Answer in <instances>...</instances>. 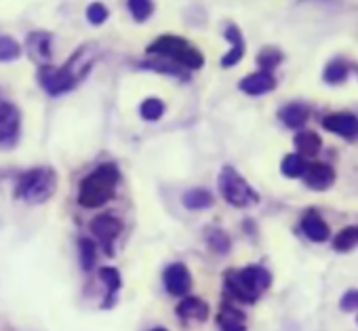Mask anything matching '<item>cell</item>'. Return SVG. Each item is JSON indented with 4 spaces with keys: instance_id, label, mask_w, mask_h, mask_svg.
<instances>
[{
    "instance_id": "9a60e30c",
    "label": "cell",
    "mask_w": 358,
    "mask_h": 331,
    "mask_svg": "<svg viewBox=\"0 0 358 331\" xmlns=\"http://www.w3.org/2000/svg\"><path fill=\"white\" fill-rule=\"evenodd\" d=\"M312 116V108L306 101H289L278 110V120L293 131H299L308 125Z\"/></svg>"
},
{
    "instance_id": "1f68e13d",
    "label": "cell",
    "mask_w": 358,
    "mask_h": 331,
    "mask_svg": "<svg viewBox=\"0 0 358 331\" xmlns=\"http://www.w3.org/2000/svg\"><path fill=\"white\" fill-rule=\"evenodd\" d=\"M108 17H110V11H108V7L103 3H91L87 7V20H89V24L101 26V24L108 22Z\"/></svg>"
},
{
    "instance_id": "ac0fdd59",
    "label": "cell",
    "mask_w": 358,
    "mask_h": 331,
    "mask_svg": "<svg viewBox=\"0 0 358 331\" xmlns=\"http://www.w3.org/2000/svg\"><path fill=\"white\" fill-rule=\"evenodd\" d=\"M358 68L352 64V62H348L345 57H341V55H337V57H333L327 66H324V70H322V80L327 83V85H341V83H345L350 76H352V72H356Z\"/></svg>"
},
{
    "instance_id": "7a4b0ae2",
    "label": "cell",
    "mask_w": 358,
    "mask_h": 331,
    "mask_svg": "<svg viewBox=\"0 0 358 331\" xmlns=\"http://www.w3.org/2000/svg\"><path fill=\"white\" fill-rule=\"evenodd\" d=\"M224 287L234 302L255 304L272 287V274L262 264H249L243 268L228 270L224 274Z\"/></svg>"
},
{
    "instance_id": "277c9868",
    "label": "cell",
    "mask_w": 358,
    "mask_h": 331,
    "mask_svg": "<svg viewBox=\"0 0 358 331\" xmlns=\"http://www.w3.org/2000/svg\"><path fill=\"white\" fill-rule=\"evenodd\" d=\"M57 171L43 164V167H32L24 171L15 182V199L28 205H43L57 192Z\"/></svg>"
},
{
    "instance_id": "30bf717a",
    "label": "cell",
    "mask_w": 358,
    "mask_h": 331,
    "mask_svg": "<svg viewBox=\"0 0 358 331\" xmlns=\"http://www.w3.org/2000/svg\"><path fill=\"white\" fill-rule=\"evenodd\" d=\"M322 129L329 133H335L337 137L345 139V141H358V116L352 112H331L327 116H322L320 120Z\"/></svg>"
},
{
    "instance_id": "836d02e7",
    "label": "cell",
    "mask_w": 358,
    "mask_h": 331,
    "mask_svg": "<svg viewBox=\"0 0 358 331\" xmlns=\"http://www.w3.org/2000/svg\"><path fill=\"white\" fill-rule=\"evenodd\" d=\"M150 331H166L164 327H154V329H150Z\"/></svg>"
},
{
    "instance_id": "9c48e42d",
    "label": "cell",
    "mask_w": 358,
    "mask_h": 331,
    "mask_svg": "<svg viewBox=\"0 0 358 331\" xmlns=\"http://www.w3.org/2000/svg\"><path fill=\"white\" fill-rule=\"evenodd\" d=\"M162 285L166 293L175 297H184L192 289V272L184 262H171L162 272Z\"/></svg>"
},
{
    "instance_id": "52a82bcc",
    "label": "cell",
    "mask_w": 358,
    "mask_h": 331,
    "mask_svg": "<svg viewBox=\"0 0 358 331\" xmlns=\"http://www.w3.org/2000/svg\"><path fill=\"white\" fill-rule=\"evenodd\" d=\"M89 230L93 234V241L99 243V247L106 251V255H114V245L122 232V222L116 213H99L91 220Z\"/></svg>"
},
{
    "instance_id": "d6986e66",
    "label": "cell",
    "mask_w": 358,
    "mask_h": 331,
    "mask_svg": "<svg viewBox=\"0 0 358 331\" xmlns=\"http://www.w3.org/2000/svg\"><path fill=\"white\" fill-rule=\"evenodd\" d=\"M220 331H247V314L234 304H224L217 312Z\"/></svg>"
},
{
    "instance_id": "e0dca14e",
    "label": "cell",
    "mask_w": 358,
    "mask_h": 331,
    "mask_svg": "<svg viewBox=\"0 0 358 331\" xmlns=\"http://www.w3.org/2000/svg\"><path fill=\"white\" fill-rule=\"evenodd\" d=\"M137 68L141 70H152V72H158V74H164V76H171V78H177L182 83H188L190 80V72L182 66H177L169 59H162V57H154L150 55V59L145 62H139Z\"/></svg>"
},
{
    "instance_id": "ba28073f",
    "label": "cell",
    "mask_w": 358,
    "mask_h": 331,
    "mask_svg": "<svg viewBox=\"0 0 358 331\" xmlns=\"http://www.w3.org/2000/svg\"><path fill=\"white\" fill-rule=\"evenodd\" d=\"M22 135V112L15 104L0 97V148H13Z\"/></svg>"
},
{
    "instance_id": "44dd1931",
    "label": "cell",
    "mask_w": 358,
    "mask_h": 331,
    "mask_svg": "<svg viewBox=\"0 0 358 331\" xmlns=\"http://www.w3.org/2000/svg\"><path fill=\"white\" fill-rule=\"evenodd\" d=\"M293 146L303 158H314L322 150V137L312 129H299L293 137Z\"/></svg>"
},
{
    "instance_id": "4dcf8cb0",
    "label": "cell",
    "mask_w": 358,
    "mask_h": 331,
    "mask_svg": "<svg viewBox=\"0 0 358 331\" xmlns=\"http://www.w3.org/2000/svg\"><path fill=\"white\" fill-rule=\"evenodd\" d=\"M127 11L135 22H148L154 13V0H127Z\"/></svg>"
},
{
    "instance_id": "ffe728a7",
    "label": "cell",
    "mask_w": 358,
    "mask_h": 331,
    "mask_svg": "<svg viewBox=\"0 0 358 331\" xmlns=\"http://www.w3.org/2000/svg\"><path fill=\"white\" fill-rule=\"evenodd\" d=\"M26 47L30 49V55L34 59H41L47 64L53 55V34L45 32V30H34V32H30Z\"/></svg>"
},
{
    "instance_id": "3957f363",
    "label": "cell",
    "mask_w": 358,
    "mask_h": 331,
    "mask_svg": "<svg viewBox=\"0 0 358 331\" xmlns=\"http://www.w3.org/2000/svg\"><path fill=\"white\" fill-rule=\"evenodd\" d=\"M120 182V169L114 162H101L83 178L78 186V205L85 209H99L116 197Z\"/></svg>"
},
{
    "instance_id": "d6a6232c",
    "label": "cell",
    "mask_w": 358,
    "mask_h": 331,
    "mask_svg": "<svg viewBox=\"0 0 358 331\" xmlns=\"http://www.w3.org/2000/svg\"><path fill=\"white\" fill-rule=\"evenodd\" d=\"M339 308H341L343 312H354V310H358V289H348V291L341 295V300H339Z\"/></svg>"
},
{
    "instance_id": "6da1fadb",
    "label": "cell",
    "mask_w": 358,
    "mask_h": 331,
    "mask_svg": "<svg viewBox=\"0 0 358 331\" xmlns=\"http://www.w3.org/2000/svg\"><path fill=\"white\" fill-rule=\"evenodd\" d=\"M97 55H99V47L95 43H87V45H80L74 51V55L68 57L64 62V66H59V68H53L51 64H41V68H38L41 87L51 97H57V95H64V93L76 89L89 76Z\"/></svg>"
},
{
    "instance_id": "8fae6325",
    "label": "cell",
    "mask_w": 358,
    "mask_h": 331,
    "mask_svg": "<svg viewBox=\"0 0 358 331\" xmlns=\"http://www.w3.org/2000/svg\"><path fill=\"white\" fill-rule=\"evenodd\" d=\"M303 184L314 192H324L335 184V169L329 162H308V169L301 176Z\"/></svg>"
},
{
    "instance_id": "cb8c5ba5",
    "label": "cell",
    "mask_w": 358,
    "mask_h": 331,
    "mask_svg": "<svg viewBox=\"0 0 358 331\" xmlns=\"http://www.w3.org/2000/svg\"><path fill=\"white\" fill-rule=\"evenodd\" d=\"M205 241H207L209 249H211L213 253H217V255H226V253H230V249H232V239H230V234H228L226 230L217 228V226H211V228L205 230Z\"/></svg>"
},
{
    "instance_id": "7c38bea8",
    "label": "cell",
    "mask_w": 358,
    "mask_h": 331,
    "mask_svg": "<svg viewBox=\"0 0 358 331\" xmlns=\"http://www.w3.org/2000/svg\"><path fill=\"white\" fill-rule=\"evenodd\" d=\"M224 38L230 43V51L220 59V66L222 68H234L243 62L245 57V51H247V43H245V36L241 32V28L236 24H226L224 28Z\"/></svg>"
},
{
    "instance_id": "5b68a950",
    "label": "cell",
    "mask_w": 358,
    "mask_h": 331,
    "mask_svg": "<svg viewBox=\"0 0 358 331\" xmlns=\"http://www.w3.org/2000/svg\"><path fill=\"white\" fill-rule=\"evenodd\" d=\"M148 55L169 59L177 66L186 68L188 72L201 70L205 66V55L201 53V49L192 45L190 41L175 36V34H162L156 41H152L148 45Z\"/></svg>"
},
{
    "instance_id": "d4e9b609",
    "label": "cell",
    "mask_w": 358,
    "mask_h": 331,
    "mask_svg": "<svg viewBox=\"0 0 358 331\" xmlns=\"http://www.w3.org/2000/svg\"><path fill=\"white\" fill-rule=\"evenodd\" d=\"M306 169H308V158H303V156L297 154V152L287 154V156L282 158V162H280V174H282L285 178H289V180L301 178V176L306 174Z\"/></svg>"
},
{
    "instance_id": "2e32d148",
    "label": "cell",
    "mask_w": 358,
    "mask_h": 331,
    "mask_svg": "<svg viewBox=\"0 0 358 331\" xmlns=\"http://www.w3.org/2000/svg\"><path fill=\"white\" fill-rule=\"evenodd\" d=\"M175 314L182 321H199V323H203V321L209 318V304L203 297L188 293V295L182 297V302L177 304Z\"/></svg>"
},
{
    "instance_id": "f546056e",
    "label": "cell",
    "mask_w": 358,
    "mask_h": 331,
    "mask_svg": "<svg viewBox=\"0 0 358 331\" xmlns=\"http://www.w3.org/2000/svg\"><path fill=\"white\" fill-rule=\"evenodd\" d=\"M22 53H24V49L15 38H11L7 34H0V64L15 62L22 57Z\"/></svg>"
},
{
    "instance_id": "f1b7e54d",
    "label": "cell",
    "mask_w": 358,
    "mask_h": 331,
    "mask_svg": "<svg viewBox=\"0 0 358 331\" xmlns=\"http://www.w3.org/2000/svg\"><path fill=\"white\" fill-rule=\"evenodd\" d=\"M282 59H285V55L276 47H264L257 53V66H259V70H266V72H274L282 64Z\"/></svg>"
},
{
    "instance_id": "5bb4252c",
    "label": "cell",
    "mask_w": 358,
    "mask_h": 331,
    "mask_svg": "<svg viewBox=\"0 0 358 331\" xmlns=\"http://www.w3.org/2000/svg\"><path fill=\"white\" fill-rule=\"evenodd\" d=\"M299 228H301L303 237L312 243H327L331 239V228L316 209L303 211V216L299 220Z\"/></svg>"
},
{
    "instance_id": "484cf974",
    "label": "cell",
    "mask_w": 358,
    "mask_h": 331,
    "mask_svg": "<svg viewBox=\"0 0 358 331\" xmlns=\"http://www.w3.org/2000/svg\"><path fill=\"white\" fill-rule=\"evenodd\" d=\"M78 258L85 272H91L97 264V243L89 237L78 239Z\"/></svg>"
},
{
    "instance_id": "603a6c76",
    "label": "cell",
    "mask_w": 358,
    "mask_h": 331,
    "mask_svg": "<svg viewBox=\"0 0 358 331\" xmlns=\"http://www.w3.org/2000/svg\"><path fill=\"white\" fill-rule=\"evenodd\" d=\"M182 205L190 211H203V209H209L215 205V197L207 188H192V190L184 192Z\"/></svg>"
},
{
    "instance_id": "4fadbf2b",
    "label": "cell",
    "mask_w": 358,
    "mask_h": 331,
    "mask_svg": "<svg viewBox=\"0 0 358 331\" xmlns=\"http://www.w3.org/2000/svg\"><path fill=\"white\" fill-rule=\"evenodd\" d=\"M276 76L274 72H266V70H257V72H251L247 74L241 83H238V89L245 93V95H251V97H259V95H268L276 89Z\"/></svg>"
},
{
    "instance_id": "7402d4cb",
    "label": "cell",
    "mask_w": 358,
    "mask_h": 331,
    "mask_svg": "<svg viewBox=\"0 0 358 331\" xmlns=\"http://www.w3.org/2000/svg\"><path fill=\"white\" fill-rule=\"evenodd\" d=\"M99 279H101V283L106 285V291H108V295H106V308H110V306H114V302H116V295H118V291L122 289V276H120V272L114 268V266H101L99 268Z\"/></svg>"
},
{
    "instance_id": "8992f818",
    "label": "cell",
    "mask_w": 358,
    "mask_h": 331,
    "mask_svg": "<svg viewBox=\"0 0 358 331\" xmlns=\"http://www.w3.org/2000/svg\"><path fill=\"white\" fill-rule=\"evenodd\" d=\"M220 192L224 197V201L236 209H247L259 203V195L257 190L232 167V164H226V167L220 171Z\"/></svg>"
},
{
    "instance_id": "4316f807",
    "label": "cell",
    "mask_w": 358,
    "mask_h": 331,
    "mask_svg": "<svg viewBox=\"0 0 358 331\" xmlns=\"http://www.w3.org/2000/svg\"><path fill=\"white\" fill-rule=\"evenodd\" d=\"M331 245H333V249H335L337 253H348V251H352V249L358 245V226H348V228L339 230V232L333 237Z\"/></svg>"
},
{
    "instance_id": "83f0119b",
    "label": "cell",
    "mask_w": 358,
    "mask_h": 331,
    "mask_svg": "<svg viewBox=\"0 0 358 331\" xmlns=\"http://www.w3.org/2000/svg\"><path fill=\"white\" fill-rule=\"evenodd\" d=\"M164 112H166V106H164V101L158 99V97H145V99L139 104V116H141L143 120H148V122L160 120V118L164 116Z\"/></svg>"
}]
</instances>
